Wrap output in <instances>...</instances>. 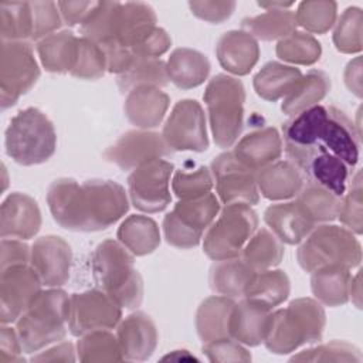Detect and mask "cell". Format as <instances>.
<instances>
[{
	"label": "cell",
	"mask_w": 363,
	"mask_h": 363,
	"mask_svg": "<svg viewBox=\"0 0 363 363\" xmlns=\"http://www.w3.org/2000/svg\"><path fill=\"white\" fill-rule=\"evenodd\" d=\"M218 64L233 75H247L259 58L258 41L244 30L224 33L216 45Z\"/></svg>",
	"instance_id": "obj_23"
},
{
	"label": "cell",
	"mask_w": 363,
	"mask_h": 363,
	"mask_svg": "<svg viewBox=\"0 0 363 363\" xmlns=\"http://www.w3.org/2000/svg\"><path fill=\"white\" fill-rule=\"evenodd\" d=\"M47 204L54 221L69 231L89 233L82 186L71 177L54 180L47 190Z\"/></svg>",
	"instance_id": "obj_19"
},
{
	"label": "cell",
	"mask_w": 363,
	"mask_h": 363,
	"mask_svg": "<svg viewBox=\"0 0 363 363\" xmlns=\"http://www.w3.org/2000/svg\"><path fill=\"white\" fill-rule=\"evenodd\" d=\"M169 82L166 62L160 58L147 57H135L129 68L116 78V85L123 94H128L138 86L162 88Z\"/></svg>",
	"instance_id": "obj_41"
},
{
	"label": "cell",
	"mask_w": 363,
	"mask_h": 363,
	"mask_svg": "<svg viewBox=\"0 0 363 363\" xmlns=\"http://www.w3.org/2000/svg\"><path fill=\"white\" fill-rule=\"evenodd\" d=\"M352 274L343 267H326L311 274V289L315 299L325 306H342L349 302Z\"/></svg>",
	"instance_id": "obj_38"
},
{
	"label": "cell",
	"mask_w": 363,
	"mask_h": 363,
	"mask_svg": "<svg viewBox=\"0 0 363 363\" xmlns=\"http://www.w3.org/2000/svg\"><path fill=\"white\" fill-rule=\"evenodd\" d=\"M294 3H258L265 13L245 17L241 21V30L251 34L257 41H274L282 40L296 30L295 13L289 10Z\"/></svg>",
	"instance_id": "obj_26"
},
{
	"label": "cell",
	"mask_w": 363,
	"mask_h": 363,
	"mask_svg": "<svg viewBox=\"0 0 363 363\" xmlns=\"http://www.w3.org/2000/svg\"><path fill=\"white\" fill-rule=\"evenodd\" d=\"M294 200L316 225L330 223L337 218L342 197L315 182L305 180Z\"/></svg>",
	"instance_id": "obj_39"
},
{
	"label": "cell",
	"mask_w": 363,
	"mask_h": 363,
	"mask_svg": "<svg viewBox=\"0 0 363 363\" xmlns=\"http://www.w3.org/2000/svg\"><path fill=\"white\" fill-rule=\"evenodd\" d=\"M235 301L223 295L206 298L197 308L194 325L203 343L230 337L228 319Z\"/></svg>",
	"instance_id": "obj_32"
},
{
	"label": "cell",
	"mask_w": 363,
	"mask_h": 363,
	"mask_svg": "<svg viewBox=\"0 0 363 363\" xmlns=\"http://www.w3.org/2000/svg\"><path fill=\"white\" fill-rule=\"evenodd\" d=\"M40 78L34 50L27 41H1L0 47V102L7 109L27 94Z\"/></svg>",
	"instance_id": "obj_10"
},
{
	"label": "cell",
	"mask_w": 363,
	"mask_h": 363,
	"mask_svg": "<svg viewBox=\"0 0 363 363\" xmlns=\"http://www.w3.org/2000/svg\"><path fill=\"white\" fill-rule=\"evenodd\" d=\"M43 282L30 264L0 271V320L17 322L35 296L43 291Z\"/></svg>",
	"instance_id": "obj_16"
},
{
	"label": "cell",
	"mask_w": 363,
	"mask_h": 363,
	"mask_svg": "<svg viewBox=\"0 0 363 363\" xmlns=\"http://www.w3.org/2000/svg\"><path fill=\"white\" fill-rule=\"evenodd\" d=\"M349 301L354 303L357 309L362 308V274L360 271L350 279V286H349Z\"/></svg>",
	"instance_id": "obj_62"
},
{
	"label": "cell",
	"mask_w": 363,
	"mask_h": 363,
	"mask_svg": "<svg viewBox=\"0 0 363 363\" xmlns=\"http://www.w3.org/2000/svg\"><path fill=\"white\" fill-rule=\"evenodd\" d=\"M237 3L227 0V1H214V0H196L189 1L190 11L200 20L220 24L231 17L235 10Z\"/></svg>",
	"instance_id": "obj_54"
},
{
	"label": "cell",
	"mask_w": 363,
	"mask_h": 363,
	"mask_svg": "<svg viewBox=\"0 0 363 363\" xmlns=\"http://www.w3.org/2000/svg\"><path fill=\"white\" fill-rule=\"evenodd\" d=\"M257 187L262 197L271 201L294 199L305 183L303 173L288 159L277 160L255 173Z\"/></svg>",
	"instance_id": "obj_27"
},
{
	"label": "cell",
	"mask_w": 363,
	"mask_h": 363,
	"mask_svg": "<svg viewBox=\"0 0 363 363\" xmlns=\"http://www.w3.org/2000/svg\"><path fill=\"white\" fill-rule=\"evenodd\" d=\"M291 362H362V353L349 342L330 340L294 354Z\"/></svg>",
	"instance_id": "obj_49"
},
{
	"label": "cell",
	"mask_w": 363,
	"mask_h": 363,
	"mask_svg": "<svg viewBox=\"0 0 363 363\" xmlns=\"http://www.w3.org/2000/svg\"><path fill=\"white\" fill-rule=\"evenodd\" d=\"M31 9V40L40 41L47 35L57 33L62 24L58 3L54 1H30Z\"/></svg>",
	"instance_id": "obj_52"
},
{
	"label": "cell",
	"mask_w": 363,
	"mask_h": 363,
	"mask_svg": "<svg viewBox=\"0 0 363 363\" xmlns=\"http://www.w3.org/2000/svg\"><path fill=\"white\" fill-rule=\"evenodd\" d=\"M302 78L299 68L278 61L267 62L254 77L255 94L269 102L284 99Z\"/></svg>",
	"instance_id": "obj_34"
},
{
	"label": "cell",
	"mask_w": 363,
	"mask_h": 363,
	"mask_svg": "<svg viewBox=\"0 0 363 363\" xmlns=\"http://www.w3.org/2000/svg\"><path fill=\"white\" fill-rule=\"evenodd\" d=\"M30 1H3L0 4L1 41L31 40Z\"/></svg>",
	"instance_id": "obj_45"
},
{
	"label": "cell",
	"mask_w": 363,
	"mask_h": 363,
	"mask_svg": "<svg viewBox=\"0 0 363 363\" xmlns=\"http://www.w3.org/2000/svg\"><path fill=\"white\" fill-rule=\"evenodd\" d=\"M169 359H176V360H183V359H189V360H197L193 354H190L187 350H173L172 353H169V354H166L164 357H163V360H169Z\"/></svg>",
	"instance_id": "obj_63"
},
{
	"label": "cell",
	"mask_w": 363,
	"mask_h": 363,
	"mask_svg": "<svg viewBox=\"0 0 363 363\" xmlns=\"http://www.w3.org/2000/svg\"><path fill=\"white\" fill-rule=\"evenodd\" d=\"M299 267L312 274L326 267L353 269L360 265L362 245L354 233L335 224H318L296 251Z\"/></svg>",
	"instance_id": "obj_5"
},
{
	"label": "cell",
	"mask_w": 363,
	"mask_h": 363,
	"mask_svg": "<svg viewBox=\"0 0 363 363\" xmlns=\"http://www.w3.org/2000/svg\"><path fill=\"white\" fill-rule=\"evenodd\" d=\"M333 27L332 40L337 51L343 54H357L362 51L363 13L360 7H347Z\"/></svg>",
	"instance_id": "obj_47"
},
{
	"label": "cell",
	"mask_w": 363,
	"mask_h": 363,
	"mask_svg": "<svg viewBox=\"0 0 363 363\" xmlns=\"http://www.w3.org/2000/svg\"><path fill=\"white\" fill-rule=\"evenodd\" d=\"M362 172L357 170L350 180L349 190L345 191L340 200L337 218L352 233L360 235L363 231V193H362Z\"/></svg>",
	"instance_id": "obj_51"
},
{
	"label": "cell",
	"mask_w": 363,
	"mask_h": 363,
	"mask_svg": "<svg viewBox=\"0 0 363 363\" xmlns=\"http://www.w3.org/2000/svg\"><path fill=\"white\" fill-rule=\"evenodd\" d=\"M255 271L241 258L214 261L210 268L208 284L213 292L231 299L242 298Z\"/></svg>",
	"instance_id": "obj_33"
},
{
	"label": "cell",
	"mask_w": 363,
	"mask_h": 363,
	"mask_svg": "<svg viewBox=\"0 0 363 363\" xmlns=\"http://www.w3.org/2000/svg\"><path fill=\"white\" fill-rule=\"evenodd\" d=\"M116 238L133 255L143 257L159 247L160 230L153 218L143 214H132L121 223Z\"/></svg>",
	"instance_id": "obj_37"
},
{
	"label": "cell",
	"mask_w": 363,
	"mask_h": 363,
	"mask_svg": "<svg viewBox=\"0 0 363 363\" xmlns=\"http://www.w3.org/2000/svg\"><path fill=\"white\" fill-rule=\"evenodd\" d=\"M116 339L119 342L123 360H147L157 346V329L149 315L133 312L121 319L116 326Z\"/></svg>",
	"instance_id": "obj_21"
},
{
	"label": "cell",
	"mask_w": 363,
	"mask_h": 363,
	"mask_svg": "<svg viewBox=\"0 0 363 363\" xmlns=\"http://www.w3.org/2000/svg\"><path fill=\"white\" fill-rule=\"evenodd\" d=\"M106 71V57L101 45L85 37H78L77 60L69 74L79 79H98Z\"/></svg>",
	"instance_id": "obj_48"
},
{
	"label": "cell",
	"mask_w": 363,
	"mask_h": 363,
	"mask_svg": "<svg viewBox=\"0 0 363 363\" xmlns=\"http://www.w3.org/2000/svg\"><path fill=\"white\" fill-rule=\"evenodd\" d=\"M201 350L210 362H251L252 359L247 347L231 337L203 343Z\"/></svg>",
	"instance_id": "obj_53"
},
{
	"label": "cell",
	"mask_w": 363,
	"mask_h": 363,
	"mask_svg": "<svg viewBox=\"0 0 363 363\" xmlns=\"http://www.w3.org/2000/svg\"><path fill=\"white\" fill-rule=\"evenodd\" d=\"M133 254L118 240L99 242L91 255V271L98 286L121 308L135 309L143 299V281Z\"/></svg>",
	"instance_id": "obj_3"
},
{
	"label": "cell",
	"mask_w": 363,
	"mask_h": 363,
	"mask_svg": "<svg viewBox=\"0 0 363 363\" xmlns=\"http://www.w3.org/2000/svg\"><path fill=\"white\" fill-rule=\"evenodd\" d=\"M170 98L156 86H138L126 94L123 112L126 119L139 129L157 128L169 109Z\"/></svg>",
	"instance_id": "obj_24"
},
{
	"label": "cell",
	"mask_w": 363,
	"mask_h": 363,
	"mask_svg": "<svg viewBox=\"0 0 363 363\" xmlns=\"http://www.w3.org/2000/svg\"><path fill=\"white\" fill-rule=\"evenodd\" d=\"M214 187L208 167L200 166L196 170H177L172 177V190L179 200L194 199L210 193Z\"/></svg>",
	"instance_id": "obj_50"
},
{
	"label": "cell",
	"mask_w": 363,
	"mask_h": 363,
	"mask_svg": "<svg viewBox=\"0 0 363 363\" xmlns=\"http://www.w3.org/2000/svg\"><path fill=\"white\" fill-rule=\"evenodd\" d=\"M77 356L79 362H121L122 350L116 335L109 330H94L79 336L77 342Z\"/></svg>",
	"instance_id": "obj_42"
},
{
	"label": "cell",
	"mask_w": 363,
	"mask_h": 363,
	"mask_svg": "<svg viewBox=\"0 0 363 363\" xmlns=\"http://www.w3.org/2000/svg\"><path fill=\"white\" fill-rule=\"evenodd\" d=\"M330 78L320 69H311L298 81L294 89L282 99L281 109L288 116H295L315 105L328 95Z\"/></svg>",
	"instance_id": "obj_36"
},
{
	"label": "cell",
	"mask_w": 363,
	"mask_h": 363,
	"mask_svg": "<svg viewBox=\"0 0 363 363\" xmlns=\"http://www.w3.org/2000/svg\"><path fill=\"white\" fill-rule=\"evenodd\" d=\"M264 221L285 244L296 245L316 227L295 200L271 204L264 211Z\"/></svg>",
	"instance_id": "obj_28"
},
{
	"label": "cell",
	"mask_w": 363,
	"mask_h": 363,
	"mask_svg": "<svg viewBox=\"0 0 363 363\" xmlns=\"http://www.w3.org/2000/svg\"><path fill=\"white\" fill-rule=\"evenodd\" d=\"M343 81L346 88L356 95L357 98H362V57L357 55L353 60H350L345 68L343 72Z\"/></svg>",
	"instance_id": "obj_61"
},
{
	"label": "cell",
	"mask_w": 363,
	"mask_h": 363,
	"mask_svg": "<svg viewBox=\"0 0 363 363\" xmlns=\"http://www.w3.org/2000/svg\"><path fill=\"white\" fill-rule=\"evenodd\" d=\"M41 228V211L37 201L20 191L10 193L1 203V238L30 240Z\"/></svg>",
	"instance_id": "obj_20"
},
{
	"label": "cell",
	"mask_w": 363,
	"mask_h": 363,
	"mask_svg": "<svg viewBox=\"0 0 363 363\" xmlns=\"http://www.w3.org/2000/svg\"><path fill=\"white\" fill-rule=\"evenodd\" d=\"M217 197L223 204L242 203L255 206L259 201L255 173L235 159L233 152L216 156L210 164Z\"/></svg>",
	"instance_id": "obj_15"
},
{
	"label": "cell",
	"mask_w": 363,
	"mask_h": 363,
	"mask_svg": "<svg viewBox=\"0 0 363 363\" xmlns=\"http://www.w3.org/2000/svg\"><path fill=\"white\" fill-rule=\"evenodd\" d=\"M275 54L284 62L295 65H313L322 55V45L312 34L295 30L278 41Z\"/></svg>",
	"instance_id": "obj_43"
},
{
	"label": "cell",
	"mask_w": 363,
	"mask_h": 363,
	"mask_svg": "<svg viewBox=\"0 0 363 363\" xmlns=\"http://www.w3.org/2000/svg\"><path fill=\"white\" fill-rule=\"evenodd\" d=\"M174 170L166 159H152L136 169L128 177V196L135 208L143 213L163 211L172 201L170 176Z\"/></svg>",
	"instance_id": "obj_11"
},
{
	"label": "cell",
	"mask_w": 363,
	"mask_h": 363,
	"mask_svg": "<svg viewBox=\"0 0 363 363\" xmlns=\"http://www.w3.org/2000/svg\"><path fill=\"white\" fill-rule=\"evenodd\" d=\"M282 143L291 146H320L353 169L359 160L360 132L337 108L315 105L282 126Z\"/></svg>",
	"instance_id": "obj_1"
},
{
	"label": "cell",
	"mask_w": 363,
	"mask_h": 363,
	"mask_svg": "<svg viewBox=\"0 0 363 363\" xmlns=\"http://www.w3.org/2000/svg\"><path fill=\"white\" fill-rule=\"evenodd\" d=\"M172 153L162 133L147 129H135L118 138L116 142L105 150L104 156L122 170H133L147 160L163 159Z\"/></svg>",
	"instance_id": "obj_17"
},
{
	"label": "cell",
	"mask_w": 363,
	"mask_h": 363,
	"mask_svg": "<svg viewBox=\"0 0 363 363\" xmlns=\"http://www.w3.org/2000/svg\"><path fill=\"white\" fill-rule=\"evenodd\" d=\"M119 7V1H96L86 20L81 24V37L98 44L115 40Z\"/></svg>",
	"instance_id": "obj_44"
},
{
	"label": "cell",
	"mask_w": 363,
	"mask_h": 363,
	"mask_svg": "<svg viewBox=\"0 0 363 363\" xmlns=\"http://www.w3.org/2000/svg\"><path fill=\"white\" fill-rule=\"evenodd\" d=\"M257 228L258 216L251 206L224 204L204 233L203 251L213 261L237 258Z\"/></svg>",
	"instance_id": "obj_8"
},
{
	"label": "cell",
	"mask_w": 363,
	"mask_h": 363,
	"mask_svg": "<svg viewBox=\"0 0 363 363\" xmlns=\"http://www.w3.org/2000/svg\"><path fill=\"white\" fill-rule=\"evenodd\" d=\"M289 292L291 284L285 271L269 268L252 274L242 298L272 311L288 299Z\"/></svg>",
	"instance_id": "obj_35"
},
{
	"label": "cell",
	"mask_w": 363,
	"mask_h": 363,
	"mask_svg": "<svg viewBox=\"0 0 363 363\" xmlns=\"http://www.w3.org/2000/svg\"><path fill=\"white\" fill-rule=\"evenodd\" d=\"M4 147L7 156L18 164H41L57 147L54 125L38 108H26L10 119L4 133Z\"/></svg>",
	"instance_id": "obj_6"
},
{
	"label": "cell",
	"mask_w": 363,
	"mask_h": 363,
	"mask_svg": "<svg viewBox=\"0 0 363 363\" xmlns=\"http://www.w3.org/2000/svg\"><path fill=\"white\" fill-rule=\"evenodd\" d=\"M284 242L268 228H257L242 248L241 258L254 269L262 271L277 267L284 258Z\"/></svg>",
	"instance_id": "obj_40"
},
{
	"label": "cell",
	"mask_w": 363,
	"mask_h": 363,
	"mask_svg": "<svg viewBox=\"0 0 363 363\" xmlns=\"http://www.w3.org/2000/svg\"><path fill=\"white\" fill-rule=\"evenodd\" d=\"M35 50L45 71L54 74L71 72L77 60L78 37L69 30L57 31L37 41Z\"/></svg>",
	"instance_id": "obj_31"
},
{
	"label": "cell",
	"mask_w": 363,
	"mask_h": 363,
	"mask_svg": "<svg viewBox=\"0 0 363 363\" xmlns=\"http://www.w3.org/2000/svg\"><path fill=\"white\" fill-rule=\"evenodd\" d=\"M284 152L282 136L274 126L254 129L234 143L233 155L254 172L277 162Z\"/></svg>",
	"instance_id": "obj_22"
},
{
	"label": "cell",
	"mask_w": 363,
	"mask_h": 363,
	"mask_svg": "<svg viewBox=\"0 0 363 363\" xmlns=\"http://www.w3.org/2000/svg\"><path fill=\"white\" fill-rule=\"evenodd\" d=\"M30 265L40 277L43 285L60 288L69 279L72 250L62 237L43 235L31 245Z\"/></svg>",
	"instance_id": "obj_18"
},
{
	"label": "cell",
	"mask_w": 363,
	"mask_h": 363,
	"mask_svg": "<svg viewBox=\"0 0 363 363\" xmlns=\"http://www.w3.org/2000/svg\"><path fill=\"white\" fill-rule=\"evenodd\" d=\"M75 353L77 349L71 342H58L43 352L40 350L31 357V362H75Z\"/></svg>",
	"instance_id": "obj_60"
},
{
	"label": "cell",
	"mask_w": 363,
	"mask_h": 363,
	"mask_svg": "<svg viewBox=\"0 0 363 363\" xmlns=\"http://www.w3.org/2000/svg\"><path fill=\"white\" fill-rule=\"evenodd\" d=\"M1 255H0V271L30 264L31 247H28L23 240L17 238H1Z\"/></svg>",
	"instance_id": "obj_56"
},
{
	"label": "cell",
	"mask_w": 363,
	"mask_h": 363,
	"mask_svg": "<svg viewBox=\"0 0 363 363\" xmlns=\"http://www.w3.org/2000/svg\"><path fill=\"white\" fill-rule=\"evenodd\" d=\"M122 319V308L102 289L69 295L68 330L79 337L94 330H111Z\"/></svg>",
	"instance_id": "obj_12"
},
{
	"label": "cell",
	"mask_w": 363,
	"mask_h": 363,
	"mask_svg": "<svg viewBox=\"0 0 363 363\" xmlns=\"http://www.w3.org/2000/svg\"><path fill=\"white\" fill-rule=\"evenodd\" d=\"M23 346L17 330L11 326L1 323L0 329V363H21L23 357Z\"/></svg>",
	"instance_id": "obj_57"
},
{
	"label": "cell",
	"mask_w": 363,
	"mask_h": 363,
	"mask_svg": "<svg viewBox=\"0 0 363 363\" xmlns=\"http://www.w3.org/2000/svg\"><path fill=\"white\" fill-rule=\"evenodd\" d=\"M295 20L305 33L325 34L337 20V4L330 0L302 1L295 11Z\"/></svg>",
	"instance_id": "obj_46"
},
{
	"label": "cell",
	"mask_w": 363,
	"mask_h": 363,
	"mask_svg": "<svg viewBox=\"0 0 363 363\" xmlns=\"http://www.w3.org/2000/svg\"><path fill=\"white\" fill-rule=\"evenodd\" d=\"M99 45L104 50L105 57H106L108 72L119 75V74L125 72L135 60V54L128 47H125L123 44H121L116 40H109V41L101 43Z\"/></svg>",
	"instance_id": "obj_55"
},
{
	"label": "cell",
	"mask_w": 363,
	"mask_h": 363,
	"mask_svg": "<svg viewBox=\"0 0 363 363\" xmlns=\"http://www.w3.org/2000/svg\"><path fill=\"white\" fill-rule=\"evenodd\" d=\"M155 10L142 1L121 3L115 40L128 47L132 52L157 27Z\"/></svg>",
	"instance_id": "obj_29"
},
{
	"label": "cell",
	"mask_w": 363,
	"mask_h": 363,
	"mask_svg": "<svg viewBox=\"0 0 363 363\" xmlns=\"http://www.w3.org/2000/svg\"><path fill=\"white\" fill-rule=\"evenodd\" d=\"M210 129L214 143L227 149L231 147L242 130L245 88L242 82L228 74L214 75L204 91Z\"/></svg>",
	"instance_id": "obj_7"
},
{
	"label": "cell",
	"mask_w": 363,
	"mask_h": 363,
	"mask_svg": "<svg viewBox=\"0 0 363 363\" xmlns=\"http://www.w3.org/2000/svg\"><path fill=\"white\" fill-rule=\"evenodd\" d=\"M96 1H58L62 21L68 26L82 24L92 11Z\"/></svg>",
	"instance_id": "obj_59"
},
{
	"label": "cell",
	"mask_w": 363,
	"mask_h": 363,
	"mask_svg": "<svg viewBox=\"0 0 363 363\" xmlns=\"http://www.w3.org/2000/svg\"><path fill=\"white\" fill-rule=\"evenodd\" d=\"M69 296L60 288L41 291L16 322L24 353L61 342L68 330Z\"/></svg>",
	"instance_id": "obj_4"
},
{
	"label": "cell",
	"mask_w": 363,
	"mask_h": 363,
	"mask_svg": "<svg viewBox=\"0 0 363 363\" xmlns=\"http://www.w3.org/2000/svg\"><path fill=\"white\" fill-rule=\"evenodd\" d=\"M81 186L89 231H101L111 227L129 210V196L119 183L91 179L81 183Z\"/></svg>",
	"instance_id": "obj_14"
},
{
	"label": "cell",
	"mask_w": 363,
	"mask_h": 363,
	"mask_svg": "<svg viewBox=\"0 0 363 363\" xmlns=\"http://www.w3.org/2000/svg\"><path fill=\"white\" fill-rule=\"evenodd\" d=\"M220 210V200L211 191L200 197L179 200L163 218L162 227L167 244L182 250L199 245Z\"/></svg>",
	"instance_id": "obj_9"
},
{
	"label": "cell",
	"mask_w": 363,
	"mask_h": 363,
	"mask_svg": "<svg viewBox=\"0 0 363 363\" xmlns=\"http://www.w3.org/2000/svg\"><path fill=\"white\" fill-rule=\"evenodd\" d=\"M326 325L323 305L315 298H296L286 308L271 312L265 347L274 354H288L322 339Z\"/></svg>",
	"instance_id": "obj_2"
},
{
	"label": "cell",
	"mask_w": 363,
	"mask_h": 363,
	"mask_svg": "<svg viewBox=\"0 0 363 363\" xmlns=\"http://www.w3.org/2000/svg\"><path fill=\"white\" fill-rule=\"evenodd\" d=\"M271 309L241 298L234 303L228 319V335L244 346L264 343Z\"/></svg>",
	"instance_id": "obj_25"
},
{
	"label": "cell",
	"mask_w": 363,
	"mask_h": 363,
	"mask_svg": "<svg viewBox=\"0 0 363 363\" xmlns=\"http://www.w3.org/2000/svg\"><path fill=\"white\" fill-rule=\"evenodd\" d=\"M172 45V38L166 33V30L156 27L152 34L138 47L133 50L135 57H147V58H159Z\"/></svg>",
	"instance_id": "obj_58"
},
{
	"label": "cell",
	"mask_w": 363,
	"mask_h": 363,
	"mask_svg": "<svg viewBox=\"0 0 363 363\" xmlns=\"http://www.w3.org/2000/svg\"><path fill=\"white\" fill-rule=\"evenodd\" d=\"M162 136L172 152L207 150V123L200 102L196 99L176 102L163 125Z\"/></svg>",
	"instance_id": "obj_13"
},
{
	"label": "cell",
	"mask_w": 363,
	"mask_h": 363,
	"mask_svg": "<svg viewBox=\"0 0 363 363\" xmlns=\"http://www.w3.org/2000/svg\"><path fill=\"white\" fill-rule=\"evenodd\" d=\"M167 77L180 89H191L201 85L210 74L208 58L193 48L180 47L173 50L166 61Z\"/></svg>",
	"instance_id": "obj_30"
}]
</instances>
